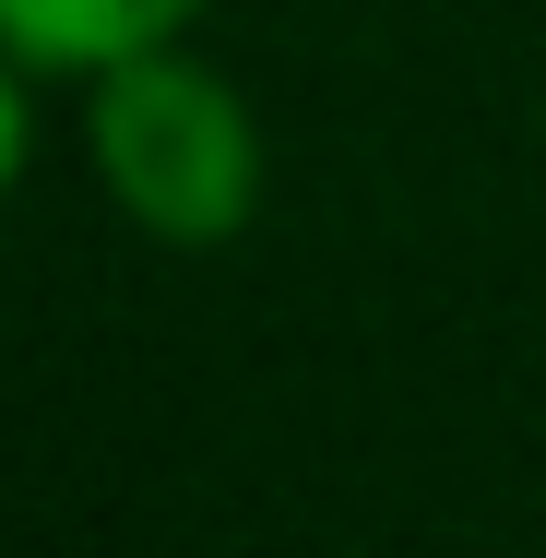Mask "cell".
<instances>
[{"label": "cell", "instance_id": "cell-2", "mask_svg": "<svg viewBox=\"0 0 546 558\" xmlns=\"http://www.w3.org/2000/svg\"><path fill=\"white\" fill-rule=\"evenodd\" d=\"M203 0H0V48L24 72H108L131 48H167Z\"/></svg>", "mask_w": 546, "mask_h": 558}, {"label": "cell", "instance_id": "cell-1", "mask_svg": "<svg viewBox=\"0 0 546 558\" xmlns=\"http://www.w3.org/2000/svg\"><path fill=\"white\" fill-rule=\"evenodd\" d=\"M96 167L131 203V226H155L167 250H226L250 203H262V131L226 96L215 72L167 60V48H131L96 72Z\"/></svg>", "mask_w": 546, "mask_h": 558}, {"label": "cell", "instance_id": "cell-3", "mask_svg": "<svg viewBox=\"0 0 546 558\" xmlns=\"http://www.w3.org/2000/svg\"><path fill=\"white\" fill-rule=\"evenodd\" d=\"M12 167H24V84H12V48H0V191H12Z\"/></svg>", "mask_w": 546, "mask_h": 558}]
</instances>
